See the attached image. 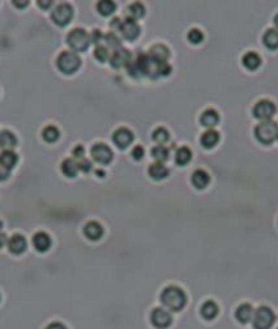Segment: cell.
Instances as JSON below:
<instances>
[{"label": "cell", "instance_id": "cell-1", "mask_svg": "<svg viewBox=\"0 0 278 329\" xmlns=\"http://www.w3.org/2000/svg\"><path fill=\"white\" fill-rule=\"evenodd\" d=\"M161 303H163L168 310L180 311L187 305V295L183 291L180 287L169 286L164 288V291L160 295Z\"/></svg>", "mask_w": 278, "mask_h": 329}, {"label": "cell", "instance_id": "cell-2", "mask_svg": "<svg viewBox=\"0 0 278 329\" xmlns=\"http://www.w3.org/2000/svg\"><path fill=\"white\" fill-rule=\"evenodd\" d=\"M67 44L74 52H85L91 44L90 34L81 28L73 29L67 34Z\"/></svg>", "mask_w": 278, "mask_h": 329}, {"label": "cell", "instance_id": "cell-3", "mask_svg": "<svg viewBox=\"0 0 278 329\" xmlns=\"http://www.w3.org/2000/svg\"><path fill=\"white\" fill-rule=\"evenodd\" d=\"M81 58H79L75 52L71 51H64L60 55L57 56L56 60V66L59 68V71L66 75H71V74L77 73L78 68L81 67Z\"/></svg>", "mask_w": 278, "mask_h": 329}, {"label": "cell", "instance_id": "cell-4", "mask_svg": "<svg viewBox=\"0 0 278 329\" xmlns=\"http://www.w3.org/2000/svg\"><path fill=\"white\" fill-rule=\"evenodd\" d=\"M255 138L259 141L263 145H270L277 140L278 134V124L273 120L260 122L254 130Z\"/></svg>", "mask_w": 278, "mask_h": 329}, {"label": "cell", "instance_id": "cell-5", "mask_svg": "<svg viewBox=\"0 0 278 329\" xmlns=\"http://www.w3.org/2000/svg\"><path fill=\"white\" fill-rule=\"evenodd\" d=\"M274 323H276V314L270 307L260 306L254 311L252 317L254 329H270Z\"/></svg>", "mask_w": 278, "mask_h": 329}, {"label": "cell", "instance_id": "cell-6", "mask_svg": "<svg viewBox=\"0 0 278 329\" xmlns=\"http://www.w3.org/2000/svg\"><path fill=\"white\" fill-rule=\"evenodd\" d=\"M74 17V8L68 3H61L59 6H56L54 8V11L51 14V19L54 21L55 24L60 28H64L67 25L71 22V19Z\"/></svg>", "mask_w": 278, "mask_h": 329}, {"label": "cell", "instance_id": "cell-7", "mask_svg": "<svg viewBox=\"0 0 278 329\" xmlns=\"http://www.w3.org/2000/svg\"><path fill=\"white\" fill-rule=\"evenodd\" d=\"M276 112H277V108H276L274 103H272L270 100H260L254 105L252 115L262 122H266V120H272Z\"/></svg>", "mask_w": 278, "mask_h": 329}, {"label": "cell", "instance_id": "cell-8", "mask_svg": "<svg viewBox=\"0 0 278 329\" xmlns=\"http://www.w3.org/2000/svg\"><path fill=\"white\" fill-rule=\"evenodd\" d=\"M147 58L145 54H138L135 58H131L128 63L127 71L134 78H142L146 75V64H147Z\"/></svg>", "mask_w": 278, "mask_h": 329}, {"label": "cell", "instance_id": "cell-9", "mask_svg": "<svg viewBox=\"0 0 278 329\" xmlns=\"http://www.w3.org/2000/svg\"><path fill=\"white\" fill-rule=\"evenodd\" d=\"M91 157L94 161H97L98 164H103L107 165L109 164L112 159H113V152H112V149L108 147V145H105V144H96V145H93L91 147Z\"/></svg>", "mask_w": 278, "mask_h": 329}, {"label": "cell", "instance_id": "cell-10", "mask_svg": "<svg viewBox=\"0 0 278 329\" xmlns=\"http://www.w3.org/2000/svg\"><path fill=\"white\" fill-rule=\"evenodd\" d=\"M120 31L121 37L124 38V40H127V41H134V40H137L140 34V28H139V25L137 24V21H134L131 18H126L124 21H121L120 25Z\"/></svg>", "mask_w": 278, "mask_h": 329}, {"label": "cell", "instance_id": "cell-11", "mask_svg": "<svg viewBox=\"0 0 278 329\" xmlns=\"http://www.w3.org/2000/svg\"><path fill=\"white\" fill-rule=\"evenodd\" d=\"M151 324L157 329H167L172 324V316L163 307H156L150 314Z\"/></svg>", "mask_w": 278, "mask_h": 329}, {"label": "cell", "instance_id": "cell-12", "mask_svg": "<svg viewBox=\"0 0 278 329\" xmlns=\"http://www.w3.org/2000/svg\"><path fill=\"white\" fill-rule=\"evenodd\" d=\"M112 141L119 149H127L134 141V134L131 130L126 127H120L116 130L112 135Z\"/></svg>", "mask_w": 278, "mask_h": 329}, {"label": "cell", "instance_id": "cell-13", "mask_svg": "<svg viewBox=\"0 0 278 329\" xmlns=\"http://www.w3.org/2000/svg\"><path fill=\"white\" fill-rule=\"evenodd\" d=\"M130 60H131V52L127 51L124 47H121V48L112 51L109 63H111V66L113 68H121L124 67V66L127 67Z\"/></svg>", "mask_w": 278, "mask_h": 329}, {"label": "cell", "instance_id": "cell-14", "mask_svg": "<svg viewBox=\"0 0 278 329\" xmlns=\"http://www.w3.org/2000/svg\"><path fill=\"white\" fill-rule=\"evenodd\" d=\"M31 242H33V246H34V249L37 251H40V253H45V251H48L51 249V246H52V239L49 237L47 232H37L34 234V237L31 239Z\"/></svg>", "mask_w": 278, "mask_h": 329}, {"label": "cell", "instance_id": "cell-15", "mask_svg": "<svg viewBox=\"0 0 278 329\" xmlns=\"http://www.w3.org/2000/svg\"><path fill=\"white\" fill-rule=\"evenodd\" d=\"M8 250L11 251L12 254H22L25 253V250L28 247V242H26V239H25L24 235H19V234H15V235H12L11 238L8 239Z\"/></svg>", "mask_w": 278, "mask_h": 329}, {"label": "cell", "instance_id": "cell-16", "mask_svg": "<svg viewBox=\"0 0 278 329\" xmlns=\"http://www.w3.org/2000/svg\"><path fill=\"white\" fill-rule=\"evenodd\" d=\"M254 309L250 303H243L240 305L237 309H236V320L239 323L242 324H248L250 321H252V317H254Z\"/></svg>", "mask_w": 278, "mask_h": 329}, {"label": "cell", "instance_id": "cell-17", "mask_svg": "<svg viewBox=\"0 0 278 329\" xmlns=\"http://www.w3.org/2000/svg\"><path fill=\"white\" fill-rule=\"evenodd\" d=\"M83 234H85L86 238L90 239V240H98L104 235V228L97 221H89L83 228Z\"/></svg>", "mask_w": 278, "mask_h": 329}, {"label": "cell", "instance_id": "cell-18", "mask_svg": "<svg viewBox=\"0 0 278 329\" xmlns=\"http://www.w3.org/2000/svg\"><path fill=\"white\" fill-rule=\"evenodd\" d=\"M147 55L150 56L153 60L168 61V59H169L170 56V52L169 49L167 48L164 44H156V45L151 47Z\"/></svg>", "mask_w": 278, "mask_h": 329}, {"label": "cell", "instance_id": "cell-19", "mask_svg": "<svg viewBox=\"0 0 278 329\" xmlns=\"http://www.w3.org/2000/svg\"><path fill=\"white\" fill-rule=\"evenodd\" d=\"M17 144H18V140L14 133L8 131V130L0 131V149H3V152L14 149L17 147Z\"/></svg>", "mask_w": 278, "mask_h": 329}, {"label": "cell", "instance_id": "cell-20", "mask_svg": "<svg viewBox=\"0 0 278 329\" xmlns=\"http://www.w3.org/2000/svg\"><path fill=\"white\" fill-rule=\"evenodd\" d=\"M191 183H193L195 189L202 190L209 186V183H210V177H209V174H207L206 171L196 170L193 174V177H191Z\"/></svg>", "mask_w": 278, "mask_h": 329}, {"label": "cell", "instance_id": "cell-21", "mask_svg": "<svg viewBox=\"0 0 278 329\" xmlns=\"http://www.w3.org/2000/svg\"><path fill=\"white\" fill-rule=\"evenodd\" d=\"M220 142V133L216 130H207L200 137V145L205 149H213Z\"/></svg>", "mask_w": 278, "mask_h": 329}, {"label": "cell", "instance_id": "cell-22", "mask_svg": "<svg viewBox=\"0 0 278 329\" xmlns=\"http://www.w3.org/2000/svg\"><path fill=\"white\" fill-rule=\"evenodd\" d=\"M220 122V115L216 110H206L202 115H200V124L203 127H207L212 130L214 126H217Z\"/></svg>", "mask_w": 278, "mask_h": 329}, {"label": "cell", "instance_id": "cell-23", "mask_svg": "<svg viewBox=\"0 0 278 329\" xmlns=\"http://www.w3.org/2000/svg\"><path fill=\"white\" fill-rule=\"evenodd\" d=\"M147 172H149L150 178H153L154 180H163V179H165V178L168 177V174H169V171H168V168L165 167V164H164V163H157V161L153 163V164H150Z\"/></svg>", "mask_w": 278, "mask_h": 329}, {"label": "cell", "instance_id": "cell-24", "mask_svg": "<svg viewBox=\"0 0 278 329\" xmlns=\"http://www.w3.org/2000/svg\"><path fill=\"white\" fill-rule=\"evenodd\" d=\"M242 63L243 66L247 68V70H250V71H255V70L260 66L262 60H260V56L258 55L256 52H247L246 55L243 56Z\"/></svg>", "mask_w": 278, "mask_h": 329}, {"label": "cell", "instance_id": "cell-25", "mask_svg": "<svg viewBox=\"0 0 278 329\" xmlns=\"http://www.w3.org/2000/svg\"><path fill=\"white\" fill-rule=\"evenodd\" d=\"M200 316L205 320H214L218 316V305L213 300L205 302L200 307Z\"/></svg>", "mask_w": 278, "mask_h": 329}, {"label": "cell", "instance_id": "cell-26", "mask_svg": "<svg viewBox=\"0 0 278 329\" xmlns=\"http://www.w3.org/2000/svg\"><path fill=\"white\" fill-rule=\"evenodd\" d=\"M60 170L67 178H75L79 172L78 161H75V159H66L61 163Z\"/></svg>", "mask_w": 278, "mask_h": 329}, {"label": "cell", "instance_id": "cell-27", "mask_svg": "<svg viewBox=\"0 0 278 329\" xmlns=\"http://www.w3.org/2000/svg\"><path fill=\"white\" fill-rule=\"evenodd\" d=\"M193 159V152L190 150V148L187 147H182L179 148L175 153V161L177 165H187L190 161Z\"/></svg>", "mask_w": 278, "mask_h": 329}, {"label": "cell", "instance_id": "cell-28", "mask_svg": "<svg viewBox=\"0 0 278 329\" xmlns=\"http://www.w3.org/2000/svg\"><path fill=\"white\" fill-rule=\"evenodd\" d=\"M263 44L269 49H278V30L276 29H269L263 34Z\"/></svg>", "mask_w": 278, "mask_h": 329}, {"label": "cell", "instance_id": "cell-29", "mask_svg": "<svg viewBox=\"0 0 278 329\" xmlns=\"http://www.w3.org/2000/svg\"><path fill=\"white\" fill-rule=\"evenodd\" d=\"M0 161H1V164L6 165L8 170H12L18 163V154L12 150H4L0 154Z\"/></svg>", "mask_w": 278, "mask_h": 329}, {"label": "cell", "instance_id": "cell-30", "mask_svg": "<svg viewBox=\"0 0 278 329\" xmlns=\"http://www.w3.org/2000/svg\"><path fill=\"white\" fill-rule=\"evenodd\" d=\"M97 11L103 17H109V15H112L116 11V4L113 1H109V0L98 1L97 3Z\"/></svg>", "mask_w": 278, "mask_h": 329}, {"label": "cell", "instance_id": "cell-31", "mask_svg": "<svg viewBox=\"0 0 278 329\" xmlns=\"http://www.w3.org/2000/svg\"><path fill=\"white\" fill-rule=\"evenodd\" d=\"M151 157L156 160L157 163H164L169 159V150L164 145H157L151 149Z\"/></svg>", "mask_w": 278, "mask_h": 329}, {"label": "cell", "instance_id": "cell-32", "mask_svg": "<svg viewBox=\"0 0 278 329\" xmlns=\"http://www.w3.org/2000/svg\"><path fill=\"white\" fill-rule=\"evenodd\" d=\"M151 138L158 145H164V144H167L169 141V131L165 127H157L153 131Z\"/></svg>", "mask_w": 278, "mask_h": 329}, {"label": "cell", "instance_id": "cell-33", "mask_svg": "<svg viewBox=\"0 0 278 329\" xmlns=\"http://www.w3.org/2000/svg\"><path fill=\"white\" fill-rule=\"evenodd\" d=\"M111 55H112V51H111L107 45H103V44L97 45L96 49H94V58H96L98 61H101V63L109 61Z\"/></svg>", "mask_w": 278, "mask_h": 329}, {"label": "cell", "instance_id": "cell-34", "mask_svg": "<svg viewBox=\"0 0 278 329\" xmlns=\"http://www.w3.org/2000/svg\"><path fill=\"white\" fill-rule=\"evenodd\" d=\"M127 14L128 18L134 19V21H137L139 18H143V15H145V7H143V4H140V3H133L131 6H128Z\"/></svg>", "mask_w": 278, "mask_h": 329}, {"label": "cell", "instance_id": "cell-35", "mask_svg": "<svg viewBox=\"0 0 278 329\" xmlns=\"http://www.w3.org/2000/svg\"><path fill=\"white\" fill-rule=\"evenodd\" d=\"M59 137H60V131L57 130V127H55V126H47L43 130L44 141H47L49 144L56 142V141L59 140Z\"/></svg>", "mask_w": 278, "mask_h": 329}, {"label": "cell", "instance_id": "cell-36", "mask_svg": "<svg viewBox=\"0 0 278 329\" xmlns=\"http://www.w3.org/2000/svg\"><path fill=\"white\" fill-rule=\"evenodd\" d=\"M104 40L107 41V47H108L111 51H115V49H119L123 47L120 38L117 36H115L113 33H107V34H104Z\"/></svg>", "mask_w": 278, "mask_h": 329}, {"label": "cell", "instance_id": "cell-37", "mask_svg": "<svg viewBox=\"0 0 278 329\" xmlns=\"http://www.w3.org/2000/svg\"><path fill=\"white\" fill-rule=\"evenodd\" d=\"M187 38L188 41L191 44H194V45H199V44L203 41L205 36H203V33H202L199 29H191V30L188 31Z\"/></svg>", "mask_w": 278, "mask_h": 329}, {"label": "cell", "instance_id": "cell-38", "mask_svg": "<svg viewBox=\"0 0 278 329\" xmlns=\"http://www.w3.org/2000/svg\"><path fill=\"white\" fill-rule=\"evenodd\" d=\"M131 156H133L134 160H139L143 159V156H145V149L140 147V145H137V147L133 148V150H131Z\"/></svg>", "mask_w": 278, "mask_h": 329}, {"label": "cell", "instance_id": "cell-39", "mask_svg": "<svg viewBox=\"0 0 278 329\" xmlns=\"http://www.w3.org/2000/svg\"><path fill=\"white\" fill-rule=\"evenodd\" d=\"M73 156H74V159H78V160L85 159V148L82 147V145H78V147L74 148Z\"/></svg>", "mask_w": 278, "mask_h": 329}, {"label": "cell", "instance_id": "cell-40", "mask_svg": "<svg viewBox=\"0 0 278 329\" xmlns=\"http://www.w3.org/2000/svg\"><path fill=\"white\" fill-rule=\"evenodd\" d=\"M90 40H91V43L96 44V47H97V45H100V41L104 40V34L100 30H93L90 34Z\"/></svg>", "mask_w": 278, "mask_h": 329}, {"label": "cell", "instance_id": "cell-41", "mask_svg": "<svg viewBox=\"0 0 278 329\" xmlns=\"http://www.w3.org/2000/svg\"><path fill=\"white\" fill-rule=\"evenodd\" d=\"M78 167L79 171H82V172H89L91 170V163L87 159H82L78 161Z\"/></svg>", "mask_w": 278, "mask_h": 329}, {"label": "cell", "instance_id": "cell-42", "mask_svg": "<svg viewBox=\"0 0 278 329\" xmlns=\"http://www.w3.org/2000/svg\"><path fill=\"white\" fill-rule=\"evenodd\" d=\"M10 174H11V170H8L6 165L1 164L0 161V180H6L7 178L10 177Z\"/></svg>", "mask_w": 278, "mask_h": 329}, {"label": "cell", "instance_id": "cell-43", "mask_svg": "<svg viewBox=\"0 0 278 329\" xmlns=\"http://www.w3.org/2000/svg\"><path fill=\"white\" fill-rule=\"evenodd\" d=\"M45 329H67V327L61 323H51Z\"/></svg>", "mask_w": 278, "mask_h": 329}, {"label": "cell", "instance_id": "cell-44", "mask_svg": "<svg viewBox=\"0 0 278 329\" xmlns=\"http://www.w3.org/2000/svg\"><path fill=\"white\" fill-rule=\"evenodd\" d=\"M111 28L113 29V30H119L120 29V25H121V21L119 18H115L112 22H111Z\"/></svg>", "mask_w": 278, "mask_h": 329}, {"label": "cell", "instance_id": "cell-45", "mask_svg": "<svg viewBox=\"0 0 278 329\" xmlns=\"http://www.w3.org/2000/svg\"><path fill=\"white\" fill-rule=\"evenodd\" d=\"M12 3H14V6L19 7V8H25V7H28V4H29L28 0H25V1H17V0H14Z\"/></svg>", "mask_w": 278, "mask_h": 329}, {"label": "cell", "instance_id": "cell-46", "mask_svg": "<svg viewBox=\"0 0 278 329\" xmlns=\"http://www.w3.org/2000/svg\"><path fill=\"white\" fill-rule=\"evenodd\" d=\"M7 243H8V239H7L6 234H1V232H0V249H1L3 246H6Z\"/></svg>", "mask_w": 278, "mask_h": 329}, {"label": "cell", "instance_id": "cell-47", "mask_svg": "<svg viewBox=\"0 0 278 329\" xmlns=\"http://www.w3.org/2000/svg\"><path fill=\"white\" fill-rule=\"evenodd\" d=\"M52 6V1L51 0H47V1H38V7H41V8H49V7Z\"/></svg>", "mask_w": 278, "mask_h": 329}, {"label": "cell", "instance_id": "cell-48", "mask_svg": "<svg viewBox=\"0 0 278 329\" xmlns=\"http://www.w3.org/2000/svg\"><path fill=\"white\" fill-rule=\"evenodd\" d=\"M274 25H276V28L278 29V14L274 17Z\"/></svg>", "mask_w": 278, "mask_h": 329}, {"label": "cell", "instance_id": "cell-49", "mask_svg": "<svg viewBox=\"0 0 278 329\" xmlns=\"http://www.w3.org/2000/svg\"><path fill=\"white\" fill-rule=\"evenodd\" d=\"M1 228H3V223H1V220H0V231H1Z\"/></svg>", "mask_w": 278, "mask_h": 329}, {"label": "cell", "instance_id": "cell-50", "mask_svg": "<svg viewBox=\"0 0 278 329\" xmlns=\"http://www.w3.org/2000/svg\"><path fill=\"white\" fill-rule=\"evenodd\" d=\"M277 141H278V134H277Z\"/></svg>", "mask_w": 278, "mask_h": 329}, {"label": "cell", "instance_id": "cell-51", "mask_svg": "<svg viewBox=\"0 0 278 329\" xmlns=\"http://www.w3.org/2000/svg\"><path fill=\"white\" fill-rule=\"evenodd\" d=\"M277 329H278V328H277Z\"/></svg>", "mask_w": 278, "mask_h": 329}]
</instances>
